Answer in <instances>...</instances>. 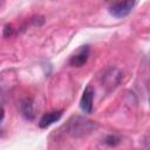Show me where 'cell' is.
<instances>
[{"label":"cell","mask_w":150,"mask_h":150,"mask_svg":"<svg viewBox=\"0 0 150 150\" xmlns=\"http://www.w3.org/2000/svg\"><path fill=\"white\" fill-rule=\"evenodd\" d=\"M135 5H136V1H131V0L118 1L112 4L109 7V13L115 18H124L132 11Z\"/></svg>","instance_id":"obj_1"},{"label":"cell","mask_w":150,"mask_h":150,"mask_svg":"<svg viewBox=\"0 0 150 150\" xmlns=\"http://www.w3.org/2000/svg\"><path fill=\"white\" fill-rule=\"evenodd\" d=\"M94 127V123L91 121H83L80 117H76L74 122L69 123V131L77 136L79 134H84L86 131H90L91 128Z\"/></svg>","instance_id":"obj_2"},{"label":"cell","mask_w":150,"mask_h":150,"mask_svg":"<svg viewBox=\"0 0 150 150\" xmlns=\"http://www.w3.org/2000/svg\"><path fill=\"white\" fill-rule=\"evenodd\" d=\"M89 52H90L89 46H82L81 48H79L76 50V53L73 54L70 60H69L70 66H73V67H82L88 60Z\"/></svg>","instance_id":"obj_3"},{"label":"cell","mask_w":150,"mask_h":150,"mask_svg":"<svg viewBox=\"0 0 150 150\" xmlns=\"http://www.w3.org/2000/svg\"><path fill=\"white\" fill-rule=\"evenodd\" d=\"M93 97H94V90L90 86H87L83 94H82L81 101H80V107H81L83 112H86V114L91 112V110H93Z\"/></svg>","instance_id":"obj_4"},{"label":"cell","mask_w":150,"mask_h":150,"mask_svg":"<svg viewBox=\"0 0 150 150\" xmlns=\"http://www.w3.org/2000/svg\"><path fill=\"white\" fill-rule=\"evenodd\" d=\"M62 116V110H54V111H50V112H47L45 114L40 122H39V127L45 129V128H48L49 125H52L54 122L59 121Z\"/></svg>","instance_id":"obj_5"},{"label":"cell","mask_w":150,"mask_h":150,"mask_svg":"<svg viewBox=\"0 0 150 150\" xmlns=\"http://www.w3.org/2000/svg\"><path fill=\"white\" fill-rule=\"evenodd\" d=\"M20 109H21V112L22 115L28 118V120H32L34 117V112H33V104L29 100H23L20 104Z\"/></svg>","instance_id":"obj_6"},{"label":"cell","mask_w":150,"mask_h":150,"mask_svg":"<svg viewBox=\"0 0 150 150\" xmlns=\"http://www.w3.org/2000/svg\"><path fill=\"white\" fill-rule=\"evenodd\" d=\"M105 143L109 144V145H116L117 143H120V138L116 137L115 135H110L105 138Z\"/></svg>","instance_id":"obj_7"},{"label":"cell","mask_w":150,"mask_h":150,"mask_svg":"<svg viewBox=\"0 0 150 150\" xmlns=\"http://www.w3.org/2000/svg\"><path fill=\"white\" fill-rule=\"evenodd\" d=\"M12 33H13V27L11 25L5 26V28H4V36H9V35H12Z\"/></svg>","instance_id":"obj_8"}]
</instances>
